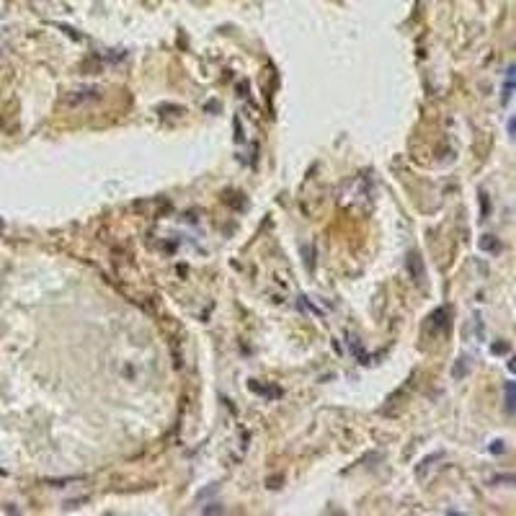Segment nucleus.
Returning <instances> with one entry per match:
<instances>
[{"mask_svg": "<svg viewBox=\"0 0 516 516\" xmlns=\"http://www.w3.org/2000/svg\"><path fill=\"white\" fill-rule=\"evenodd\" d=\"M101 93H98V88H83V90H72L70 96L62 98V106H83V103H90V101H98Z\"/></svg>", "mask_w": 516, "mask_h": 516, "instance_id": "obj_1", "label": "nucleus"}, {"mask_svg": "<svg viewBox=\"0 0 516 516\" xmlns=\"http://www.w3.org/2000/svg\"><path fill=\"white\" fill-rule=\"evenodd\" d=\"M506 405H509V411H514V382H509L506 387Z\"/></svg>", "mask_w": 516, "mask_h": 516, "instance_id": "obj_2", "label": "nucleus"}, {"mask_svg": "<svg viewBox=\"0 0 516 516\" xmlns=\"http://www.w3.org/2000/svg\"><path fill=\"white\" fill-rule=\"evenodd\" d=\"M480 246H483L485 251H498V243H493V240H488V235H485V240H480Z\"/></svg>", "mask_w": 516, "mask_h": 516, "instance_id": "obj_3", "label": "nucleus"}]
</instances>
